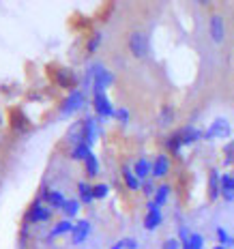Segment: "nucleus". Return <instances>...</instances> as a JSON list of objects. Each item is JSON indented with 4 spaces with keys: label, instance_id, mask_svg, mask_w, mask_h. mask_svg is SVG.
I'll use <instances>...</instances> for the list:
<instances>
[{
    "label": "nucleus",
    "instance_id": "11",
    "mask_svg": "<svg viewBox=\"0 0 234 249\" xmlns=\"http://www.w3.org/2000/svg\"><path fill=\"white\" fill-rule=\"evenodd\" d=\"M95 140H97V123L92 121V118H86L84 124H82V142L92 146Z\"/></svg>",
    "mask_w": 234,
    "mask_h": 249
},
{
    "label": "nucleus",
    "instance_id": "15",
    "mask_svg": "<svg viewBox=\"0 0 234 249\" xmlns=\"http://www.w3.org/2000/svg\"><path fill=\"white\" fill-rule=\"evenodd\" d=\"M90 234V224H88L86 219H80L73 228V232H71V236H73V243L75 245H80V243L86 241V236Z\"/></svg>",
    "mask_w": 234,
    "mask_h": 249
},
{
    "label": "nucleus",
    "instance_id": "19",
    "mask_svg": "<svg viewBox=\"0 0 234 249\" xmlns=\"http://www.w3.org/2000/svg\"><path fill=\"white\" fill-rule=\"evenodd\" d=\"M165 146H168V150H170L172 155H180V148H183L185 144H183V138H180V131H179V129H176L172 136L165 140Z\"/></svg>",
    "mask_w": 234,
    "mask_h": 249
},
{
    "label": "nucleus",
    "instance_id": "10",
    "mask_svg": "<svg viewBox=\"0 0 234 249\" xmlns=\"http://www.w3.org/2000/svg\"><path fill=\"white\" fill-rule=\"evenodd\" d=\"M37 200H39V202L45 200V202H48V204L52 206V209H60V211H62V206H65V202H67L62 191H58V189H45V187L41 189V196H39Z\"/></svg>",
    "mask_w": 234,
    "mask_h": 249
},
{
    "label": "nucleus",
    "instance_id": "30",
    "mask_svg": "<svg viewBox=\"0 0 234 249\" xmlns=\"http://www.w3.org/2000/svg\"><path fill=\"white\" fill-rule=\"evenodd\" d=\"M101 37H103L101 33H95L90 39H88V43H86V52H88V54H92V52H97V48H99V45H101Z\"/></svg>",
    "mask_w": 234,
    "mask_h": 249
},
{
    "label": "nucleus",
    "instance_id": "12",
    "mask_svg": "<svg viewBox=\"0 0 234 249\" xmlns=\"http://www.w3.org/2000/svg\"><path fill=\"white\" fill-rule=\"evenodd\" d=\"M221 196V174L217 170H211L209 174V200H217Z\"/></svg>",
    "mask_w": 234,
    "mask_h": 249
},
{
    "label": "nucleus",
    "instance_id": "28",
    "mask_svg": "<svg viewBox=\"0 0 234 249\" xmlns=\"http://www.w3.org/2000/svg\"><path fill=\"white\" fill-rule=\"evenodd\" d=\"M108 194H110V185H106V183L92 185V196H95V200H103Z\"/></svg>",
    "mask_w": 234,
    "mask_h": 249
},
{
    "label": "nucleus",
    "instance_id": "1",
    "mask_svg": "<svg viewBox=\"0 0 234 249\" xmlns=\"http://www.w3.org/2000/svg\"><path fill=\"white\" fill-rule=\"evenodd\" d=\"M127 45H129V52H131V56H133V58H138V60L146 58L148 52H150L148 37L144 33H140V30H133V33L129 35Z\"/></svg>",
    "mask_w": 234,
    "mask_h": 249
},
{
    "label": "nucleus",
    "instance_id": "36",
    "mask_svg": "<svg viewBox=\"0 0 234 249\" xmlns=\"http://www.w3.org/2000/svg\"><path fill=\"white\" fill-rule=\"evenodd\" d=\"M213 249H228V247H223V245H217V247H213Z\"/></svg>",
    "mask_w": 234,
    "mask_h": 249
},
{
    "label": "nucleus",
    "instance_id": "23",
    "mask_svg": "<svg viewBox=\"0 0 234 249\" xmlns=\"http://www.w3.org/2000/svg\"><path fill=\"white\" fill-rule=\"evenodd\" d=\"M77 191H80V202H84V204H92V200H95V196H92V185L88 183H77Z\"/></svg>",
    "mask_w": 234,
    "mask_h": 249
},
{
    "label": "nucleus",
    "instance_id": "8",
    "mask_svg": "<svg viewBox=\"0 0 234 249\" xmlns=\"http://www.w3.org/2000/svg\"><path fill=\"white\" fill-rule=\"evenodd\" d=\"M52 217V206H43L41 202L37 200L30 211L26 213V221H33V224H41V221H48Z\"/></svg>",
    "mask_w": 234,
    "mask_h": 249
},
{
    "label": "nucleus",
    "instance_id": "37",
    "mask_svg": "<svg viewBox=\"0 0 234 249\" xmlns=\"http://www.w3.org/2000/svg\"><path fill=\"white\" fill-rule=\"evenodd\" d=\"M0 124H2V116H0Z\"/></svg>",
    "mask_w": 234,
    "mask_h": 249
},
{
    "label": "nucleus",
    "instance_id": "2",
    "mask_svg": "<svg viewBox=\"0 0 234 249\" xmlns=\"http://www.w3.org/2000/svg\"><path fill=\"white\" fill-rule=\"evenodd\" d=\"M52 77H54L56 86L65 88V90H71V92L75 90L77 82H80V77H77L75 71L73 69H67V67H58V69L52 73Z\"/></svg>",
    "mask_w": 234,
    "mask_h": 249
},
{
    "label": "nucleus",
    "instance_id": "27",
    "mask_svg": "<svg viewBox=\"0 0 234 249\" xmlns=\"http://www.w3.org/2000/svg\"><path fill=\"white\" fill-rule=\"evenodd\" d=\"M62 213L67 217H75L80 213V200H67L65 206H62Z\"/></svg>",
    "mask_w": 234,
    "mask_h": 249
},
{
    "label": "nucleus",
    "instance_id": "3",
    "mask_svg": "<svg viewBox=\"0 0 234 249\" xmlns=\"http://www.w3.org/2000/svg\"><path fill=\"white\" fill-rule=\"evenodd\" d=\"M92 107H95V112L101 118H110L116 114V110L112 107V101L108 99L106 92H95V95H92Z\"/></svg>",
    "mask_w": 234,
    "mask_h": 249
},
{
    "label": "nucleus",
    "instance_id": "32",
    "mask_svg": "<svg viewBox=\"0 0 234 249\" xmlns=\"http://www.w3.org/2000/svg\"><path fill=\"white\" fill-rule=\"evenodd\" d=\"M223 161L226 163H232L234 165V140H230V142L226 144V146H223Z\"/></svg>",
    "mask_w": 234,
    "mask_h": 249
},
{
    "label": "nucleus",
    "instance_id": "31",
    "mask_svg": "<svg viewBox=\"0 0 234 249\" xmlns=\"http://www.w3.org/2000/svg\"><path fill=\"white\" fill-rule=\"evenodd\" d=\"M112 249H138V241L136 238H121Z\"/></svg>",
    "mask_w": 234,
    "mask_h": 249
},
{
    "label": "nucleus",
    "instance_id": "38",
    "mask_svg": "<svg viewBox=\"0 0 234 249\" xmlns=\"http://www.w3.org/2000/svg\"><path fill=\"white\" fill-rule=\"evenodd\" d=\"M0 172H2V165H0Z\"/></svg>",
    "mask_w": 234,
    "mask_h": 249
},
{
    "label": "nucleus",
    "instance_id": "25",
    "mask_svg": "<svg viewBox=\"0 0 234 249\" xmlns=\"http://www.w3.org/2000/svg\"><path fill=\"white\" fill-rule=\"evenodd\" d=\"M90 146H88V144H77V146H73V150H71V157L73 159H77V161H86L88 157H90Z\"/></svg>",
    "mask_w": 234,
    "mask_h": 249
},
{
    "label": "nucleus",
    "instance_id": "7",
    "mask_svg": "<svg viewBox=\"0 0 234 249\" xmlns=\"http://www.w3.org/2000/svg\"><path fill=\"white\" fill-rule=\"evenodd\" d=\"M209 35L213 39V43H223V39H226V22H223L221 15H211L209 19Z\"/></svg>",
    "mask_w": 234,
    "mask_h": 249
},
{
    "label": "nucleus",
    "instance_id": "5",
    "mask_svg": "<svg viewBox=\"0 0 234 249\" xmlns=\"http://www.w3.org/2000/svg\"><path fill=\"white\" fill-rule=\"evenodd\" d=\"M9 123H11V129L18 133H28L30 129H33V123H30V118L26 116V114L19 110V107H13L11 110V118H9Z\"/></svg>",
    "mask_w": 234,
    "mask_h": 249
},
{
    "label": "nucleus",
    "instance_id": "18",
    "mask_svg": "<svg viewBox=\"0 0 234 249\" xmlns=\"http://www.w3.org/2000/svg\"><path fill=\"white\" fill-rule=\"evenodd\" d=\"M123 180H125V185H127L129 189H133V191L142 187V180L133 174V168H129V165H125L123 168Z\"/></svg>",
    "mask_w": 234,
    "mask_h": 249
},
{
    "label": "nucleus",
    "instance_id": "20",
    "mask_svg": "<svg viewBox=\"0 0 234 249\" xmlns=\"http://www.w3.org/2000/svg\"><path fill=\"white\" fill-rule=\"evenodd\" d=\"M170 191H172V187L165 185V183L157 187V191H155V196H153V202L159 206V209L165 204V202H168V198H170Z\"/></svg>",
    "mask_w": 234,
    "mask_h": 249
},
{
    "label": "nucleus",
    "instance_id": "16",
    "mask_svg": "<svg viewBox=\"0 0 234 249\" xmlns=\"http://www.w3.org/2000/svg\"><path fill=\"white\" fill-rule=\"evenodd\" d=\"M133 174L138 176L140 180H146L150 174H153V163L148 159H138L136 165H133Z\"/></svg>",
    "mask_w": 234,
    "mask_h": 249
},
{
    "label": "nucleus",
    "instance_id": "6",
    "mask_svg": "<svg viewBox=\"0 0 234 249\" xmlns=\"http://www.w3.org/2000/svg\"><path fill=\"white\" fill-rule=\"evenodd\" d=\"M232 131L230 123L226 121V118H215V121L211 123V127L204 131V138L206 140H213V138H228Z\"/></svg>",
    "mask_w": 234,
    "mask_h": 249
},
{
    "label": "nucleus",
    "instance_id": "4",
    "mask_svg": "<svg viewBox=\"0 0 234 249\" xmlns=\"http://www.w3.org/2000/svg\"><path fill=\"white\" fill-rule=\"evenodd\" d=\"M84 106V92L82 90H73L67 95V99L60 103V114L62 116H67V114H73L77 112L80 107Z\"/></svg>",
    "mask_w": 234,
    "mask_h": 249
},
{
    "label": "nucleus",
    "instance_id": "34",
    "mask_svg": "<svg viewBox=\"0 0 234 249\" xmlns=\"http://www.w3.org/2000/svg\"><path fill=\"white\" fill-rule=\"evenodd\" d=\"M114 116H116V118H118V121H121L123 124H127V123H129V112L125 110V107H118V110H116V114H114Z\"/></svg>",
    "mask_w": 234,
    "mask_h": 249
},
{
    "label": "nucleus",
    "instance_id": "26",
    "mask_svg": "<svg viewBox=\"0 0 234 249\" xmlns=\"http://www.w3.org/2000/svg\"><path fill=\"white\" fill-rule=\"evenodd\" d=\"M84 168H86V176H88V178L97 176L99 174V159L95 157V155H90V157L84 161Z\"/></svg>",
    "mask_w": 234,
    "mask_h": 249
},
{
    "label": "nucleus",
    "instance_id": "13",
    "mask_svg": "<svg viewBox=\"0 0 234 249\" xmlns=\"http://www.w3.org/2000/svg\"><path fill=\"white\" fill-rule=\"evenodd\" d=\"M170 172V157L168 155H159L153 161V176L155 178H163Z\"/></svg>",
    "mask_w": 234,
    "mask_h": 249
},
{
    "label": "nucleus",
    "instance_id": "35",
    "mask_svg": "<svg viewBox=\"0 0 234 249\" xmlns=\"http://www.w3.org/2000/svg\"><path fill=\"white\" fill-rule=\"evenodd\" d=\"M142 189H144V194H146V196H155L157 187H153V183H150V180H144V183H142Z\"/></svg>",
    "mask_w": 234,
    "mask_h": 249
},
{
    "label": "nucleus",
    "instance_id": "33",
    "mask_svg": "<svg viewBox=\"0 0 234 249\" xmlns=\"http://www.w3.org/2000/svg\"><path fill=\"white\" fill-rule=\"evenodd\" d=\"M180 247H183L180 245V238H168L161 249H180Z\"/></svg>",
    "mask_w": 234,
    "mask_h": 249
},
{
    "label": "nucleus",
    "instance_id": "29",
    "mask_svg": "<svg viewBox=\"0 0 234 249\" xmlns=\"http://www.w3.org/2000/svg\"><path fill=\"white\" fill-rule=\"evenodd\" d=\"M217 238H219V245H223V247H234V238L228 234L223 228H217Z\"/></svg>",
    "mask_w": 234,
    "mask_h": 249
},
{
    "label": "nucleus",
    "instance_id": "9",
    "mask_svg": "<svg viewBox=\"0 0 234 249\" xmlns=\"http://www.w3.org/2000/svg\"><path fill=\"white\" fill-rule=\"evenodd\" d=\"M161 221H163V215H161V209L157 204H155L153 200L148 202V211H146V215H144V228L146 230H157V228L161 226Z\"/></svg>",
    "mask_w": 234,
    "mask_h": 249
},
{
    "label": "nucleus",
    "instance_id": "21",
    "mask_svg": "<svg viewBox=\"0 0 234 249\" xmlns=\"http://www.w3.org/2000/svg\"><path fill=\"white\" fill-rule=\"evenodd\" d=\"M73 224H71L69 219H62L58 221L54 228H52V232H50V238H56V236H62V234H69V232H73Z\"/></svg>",
    "mask_w": 234,
    "mask_h": 249
},
{
    "label": "nucleus",
    "instance_id": "22",
    "mask_svg": "<svg viewBox=\"0 0 234 249\" xmlns=\"http://www.w3.org/2000/svg\"><path fill=\"white\" fill-rule=\"evenodd\" d=\"M180 249H204V236L200 234V232H191V236H189V241H185V243H180Z\"/></svg>",
    "mask_w": 234,
    "mask_h": 249
},
{
    "label": "nucleus",
    "instance_id": "14",
    "mask_svg": "<svg viewBox=\"0 0 234 249\" xmlns=\"http://www.w3.org/2000/svg\"><path fill=\"white\" fill-rule=\"evenodd\" d=\"M179 131H180V138H183L185 146H189V144H196L200 138H204V133H202L198 127H191V124H187V127L179 129Z\"/></svg>",
    "mask_w": 234,
    "mask_h": 249
},
{
    "label": "nucleus",
    "instance_id": "17",
    "mask_svg": "<svg viewBox=\"0 0 234 249\" xmlns=\"http://www.w3.org/2000/svg\"><path fill=\"white\" fill-rule=\"evenodd\" d=\"M221 196L226 200H234V174H221Z\"/></svg>",
    "mask_w": 234,
    "mask_h": 249
},
{
    "label": "nucleus",
    "instance_id": "24",
    "mask_svg": "<svg viewBox=\"0 0 234 249\" xmlns=\"http://www.w3.org/2000/svg\"><path fill=\"white\" fill-rule=\"evenodd\" d=\"M174 107L172 106H163L159 110V123H161V127H170V124L174 123Z\"/></svg>",
    "mask_w": 234,
    "mask_h": 249
}]
</instances>
